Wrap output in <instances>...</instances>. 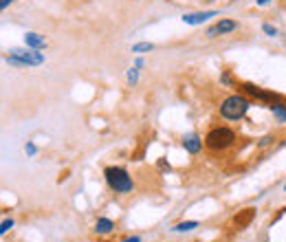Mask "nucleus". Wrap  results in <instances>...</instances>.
Segmentation results:
<instances>
[{"label":"nucleus","instance_id":"nucleus-1","mask_svg":"<svg viewBox=\"0 0 286 242\" xmlns=\"http://www.w3.org/2000/svg\"><path fill=\"white\" fill-rule=\"evenodd\" d=\"M7 62L11 66H18V69H25V66H40V64H44V53H40V51H35V49H9Z\"/></svg>","mask_w":286,"mask_h":242},{"label":"nucleus","instance_id":"nucleus-2","mask_svg":"<svg viewBox=\"0 0 286 242\" xmlns=\"http://www.w3.org/2000/svg\"><path fill=\"white\" fill-rule=\"evenodd\" d=\"M249 106H251V101L247 97H242V95H231V97H227L223 104H220V115H223L225 119L238 121L247 115Z\"/></svg>","mask_w":286,"mask_h":242},{"label":"nucleus","instance_id":"nucleus-3","mask_svg":"<svg viewBox=\"0 0 286 242\" xmlns=\"http://www.w3.org/2000/svg\"><path fill=\"white\" fill-rule=\"evenodd\" d=\"M104 176H106V183L110 185V189H115L117 194H128L135 187L132 185V179L123 167H106Z\"/></svg>","mask_w":286,"mask_h":242},{"label":"nucleus","instance_id":"nucleus-4","mask_svg":"<svg viewBox=\"0 0 286 242\" xmlns=\"http://www.w3.org/2000/svg\"><path fill=\"white\" fill-rule=\"evenodd\" d=\"M233 141H236V135H233V130H229V128H214L207 137H205V145L214 152L231 148Z\"/></svg>","mask_w":286,"mask_h":242},{"label":"nucleus","instance_id":"nucleus-5","mask_svg":"<svg viewBox=\"0 0 286 242\" xmlns=\"http://www.w3.org/2000/svg\"><path fill=\"white\" fill-rule=\"evenodd\" d=\"M236 29H238V22L236 20H220L218 25L207 29V35H209V38H216V35L231 33V31H236Z\"/></svg>","mask_w":286,"mask_h":242},{"label":"nucleus","instance_id":"nucleus-6","mask_svg":"<svg viewBox=\"0 0 286 242\" xmlns=\"http://www.w3.org/2000/svg\"><path fill=\"white\" fill-rule=\"evenodd\" d=\"M214 16H218V11H201V13H187V16H183V22H185V25H192V27H196V25H203L205 20H209V18H214Z\"/></svg>","mask_w":286,"mask_h":242},{"label":"nucleus","instance_id":"nucleus-7","mask_svg":"<svg viewBox=\"0 0 286 242\" xmlns=\"http://www.w3.org/2000/svg\"><path fill=\"white\" fill-rule=\"evenodd\" d=\"M242 88H245V93H249V95H251V97H258V99H262V101H271V104H273V99H275V95H273V93H267V91H262L260 86L245 84Z\"/></svg>","mask_w":286,"mask_h":242},{"label":"nucleus","instance_id":"nucleus-8","mask_svg":"<svg viewBox=\"0 0 286 242\" xmlns=\"http://www.w3.org/2000/svg\"><path fill=\"white\" fill-rule=\"evenodd\" d=\"M183 148H185L189 154H198L203 148V141L198 135H187L185 139H183Z\"/></svg>","mask_w":286,"mask_h":242},{"label":"nucleus","instance_id":"nucleus-9","mask_svg":"<svg viewBox=\"0 0 286 242\" xmlns=\"http://www.w3.org/2000/svg\"><path fill=\"white\" fill-rule=\"evenodd\" d=\"M25 44H27L29 49H35V51H40V49H44V47H47V42H44V38H42V35L33 33V31L25 33Z\"/></svg>","mask_w":286,"mask_h":242},{"label":"nucleus","instance_id":"nucleus-10","mask_svg":"<svg viewBox=\"0 0 286 242\" xmlns=\"http://www.w3.org/2000/svg\"><path fill=\"white\" fill-rule=\"evenodd\" d=\"M113 229H115V223L110 218H99L97 225H95V231L97 233H110Z\"/></svg>","mask_w":286,"mask_h":242},{"label":"nucleus","instance_id":"nucleus-11","mask_svg":"<svg viewBox=\"0 0 286 242\" xmlns=\"http://www.w3.org/2000/svg\"><path fill=\"white\" fill-rule=\"evenodd\" d=\"M271 110H273V115L277 117V121H280V123H286V106H284V104L275 101V104H271Z\"/></svg>","mask_w":286,"mask_h":242},{"label":"nucleus","instance_id":"nucleus-12","mask_svg":"<svg viewBox=\"0 0 286 242\" xmlns=\"http://www.w3.org/2000/svg\"><path fill=\"white\" fill-rule=\"evenodd\" d=\"M198 227V223L196 220H187V223H179L174 227V231H181V233H185V231H192V229H196Z\"/></svg>","mask_w":286,"mask_h":242},{"label":"nucleus","instance_id":"nucleus-13","mask_svg":"<svg viewBox=\"0 0 286 242\" xmlns=\"http://www.w3.org/2000/svg\"><path fill=\"white\" fill-rule=\"evenodd\" d=\"M152 49H154L152 42H139L132 47V53H145V51H152Z\"/></svg>","mask_w":286,"mask_h":242},{"label":"nucleus","instance_id":"nucleus-14","mask_svg":"<svg viewBox=\"0 0 286 242\" xmlns=\"http://www.w3.org/2000/svg\"><path fill=\"white\" fill-rule=\"evenodd\" d=\"M251 218H253V209H245V214L238 216L236 223H238V227H245V225H249V220Z\"/></svg>","mask_w":286,"mask_h":242},{"label":"nucleus","instance_id":"nucleus-15","mask_svg":"<svg viewBox=\"0 0 286 242\" xmlns=\"http://www.w3.org/2000/svg\"><path fill=\"white\" fill-rule=\"evenodd\" d=\"M128 82H130V84H137V82H139V69H137V66L128 71Z\"/></svg>","mask_w":286,"mask_h":242},{"label":"nucleus","instance_id":"nucleus-16","mask_svg":"<svg viewBox=\"0 0 286 242\" xmlns=\"http://www.w3.org/2000/svg\"><path fill=\"white\" fill-rule=\"evenodd\" d=\"M262 31L267 33V35H271V38H273V35H277V29L273 25H269V22H264V25H262Z\"/></svg>","mask_w":286,"mask_h":242},{"label":"nucleus","instance_id":"nucleus-17","mask_svg":"<svg viewBox=\"0 0 286 242\" xmlns=\"http://www.w3.org/2000/svg\"><path fill=\"white\" fill-rule=\"evenodd\" d=\"M11 227H13V220H11V218H5V220H3V225H0V233L5 236V233L11 229Z\"/></svg>","mask_w":286,"mask_h":242},{"label":"nucleus","instance_id":"nucleus-18","mask_svg":"<svg viewBox=\"0 0 286 242\" xmlns=\"http://www.w3.org/2000/svg\"><path fill=\"white\" fill-rule=\"evenodd\" d=\"M25 150H27V154H31V157H33L35 152H38V148H35L33 143H27V145H25Z\"/></svg>","mask_w":286,"mask_h":242},{"label":"nucleus","instance_id":"nucleus-19","mask_svg":"<svg viewBox=\"0 0 286 242\" xmlns=\"http://www.w3.org/2000/svg\"><path fill=\"white\" fill-rule=\"evenodd\" d=\"M11 3H13V0H0V7H3V9H7Z\"/></svg>","mask_w":286,"mask_h":242},{"label":"nucleus","instance_id":"nucleus-20","mask_svg":"<svg viewBox=\"0 0 286 242\" xmlns=\"http://www.w3.org/2000/svg\"><path fill=\"white\" fill-rule=\"evenodd\" d=\"M271 141H273V139H271V137H264V139H262V141H260V145H269Z\"/></svg>","mask_w":286,"mask_h":242},{"label":"nucleus","instance_id":"nucleus-21","mask_svg":"<svg viewBox=\"0 0 286 242\" xmlns=\"http://www.w3.org/2000/svg\"><path fill=\"white\" fill-rule=\"evenodd\" d=\"M159 167H163V170H170V163H165V161H159Z\"/></svg>","mask_w":286,"mask_h":242},{"label":"nucleus","instance_id":"nucleus-22","mask_svg":"<svg viewBox=\"0 0 286 242\" xmlns=\"http://www.w3.org/2000/svg\"><path fill=\"white\" fill-rule=\"evenodd\" d=\"M255 3H258V7H267V5L271 3V0H255Z\"/></svg>","mask_w":286,"mask_h":242},{"label":"nucleus","instance_id":"nucleus-23","mask_svg":"<svg viewBox=\"0 0 286 242\" xmlns=\"http://www.w3.org/2000/svg\"><path fill=\"white\" fill-rule=\"evenodd\" d=\"M123 242H141L139 238H128V240H123Z\"/></svg>","mask_w":286,"mask_h":242},{"label":"nucleus","instance_id":"nucleus-24","mask_svg":"<svg viewBox=\"0 0 286 242\" xmlns=\"http://www.w3.org/2000/svg\"><path fill=\"white\" fill-rule=\"evenodd\" d=\"M284 145H286V141H284Z\"/></svg>","mask_w":286,"mask_h":242},{"label":"nucleus","instance_id":"nucleus-25","mask_svg":"<svg viewBox=\"0 0 286 242\" xmlns=\"http://www.w3.org/2000/svg\"><path fill=\"white\" fill-rule=\"evenodd\" d=\"M284 189H286V187H284Z\"/></svg>","mask_w":286,"mask_h":242}]
</instances>
